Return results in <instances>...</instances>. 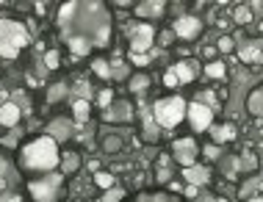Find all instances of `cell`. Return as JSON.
<instances>
[{
	"instance_id": "1",
	"label": "cell",
	"mask_w": 263,
	"mask_h": 202,
	"mask_svg": "<svg viewBox=\"0 0 263 202\" xmlns=\"http://www.w3.org/2000/svg\"><path fill=\"white\" fill-rule=\"evenodd\" d=\"M61 155H59V144L53 136H39L31 144H25L20 153V163L31 172H53L59 167Z\"/></svg>"
},
{
	"instance_id": "2",
	"label": "cell",
	"mask_w": 263,
	"mask_h": 202,
	"mask_svg": "<svg viewBox=\"0 0 263 202\" xmlns=\"http://www.w3.org/2000/svg\"><path fill=\"white\" fill-rule=\"evenodd\" d=\"M186 108L189 103L183 97H161V100H155V105H153V114H155V122H158L161 127H177L183 119H186Z\"/></svg>"
},
{
	"instance_id": "3",
	"label": "cell",
	"mask_w": 263,
	"mask_h": 202,
	"mask_svg": "<svg viewBox=\"0 0 263 202\" xmlns=\"http://www.w3.org/2000/svg\"><path fill=\"white\" fill-rule=\"evenodd\" d=\"M28 42H31V36L20 23L0 20V56L3 59H17L20 47H25Z\"/></svg>"
},
{
	"instance_id": "4",
	"label": "cell",
	"mask_w": 263,
	"mask_h": 202,
	"mask_svg": "<svg viewBox=\"0 0 263 202\" xmlns=\"http://www.w3.org/2000/svg\"><path fill=\"white\" fill-rule=\"evenodd\" d=\"M155 45V31L153 25L139 23L130 28V53H150Z\"/></svg>"
},
{
	"instance_id": "5",
	"label": "cell",
	"mask_w": 263,
	"mask_h": 202,
	"mask_svg": "<svg viewBox=\"0 0 263 202\" xmlns=\"http://www.w3.org/2000/svg\"><path fill=\"white\" fill-rule=\"evenodd\" d=\"M172 155L175 161L180 163L183 169L191 167V163H197V155H200V147H197V141L191 139V136H183V139H177L172 144Z\"/></svg>"
},
{
	"instance_id": "6",
	"label": "cell",
	"mask_w": 263,
	"mask_h": 202,
	"mask_svg": "<svg viewBox=\"0 0 263 202\" xmlns=\"http://www.w3.org/2000/svg\"><path fill=\"white\" fill-rule=\"evenodd\" d=\"M186 117L191 122V127L202 133V131H208L211 122H213V108L200 103V100H194V103H189V108H186Z\"/></svg>"
},
{
	"instance_id": "7",
	"label": "cell",
	"mask_w": 263,
	"mask_h": 202,
	"mask_svg": "<svg viewBox=\"0 0 263 202\" xmlns=\"http://www.w3.org/2000/svg\"><path fill=\"white\" fill-rule=\"evenodd\" d=\"M200 31H202V23L194 14H183V17H177L175 25H172L175 39H183V42H194L197 36H200Z\"/></svg>"
},
{
	"instance_id": "8",
	"label": "cell",
	"mask_w": 263,
	"mask_h": 202,
	"mask_svg": "<svg viewBox=\"0 0 263 202\" xmlns=\"http://www.w3.org/2000/svg\"><path fill=\"white\" fill-rule=\"evenodd\" d=\"M183 177L189 180V186H208L211 183V169L205 167V163H191V167L183 169Z\"/></svg>"
},
{
	"instance_id": "9",
	"label": "cell",
	"mask_w": 263,
	"mask_h": 202,
	"mask_svg": "<svg viewBox=\"0 0 263 202\" xmlns=\"http://www.w3.org/2000/svg\"><path fill=\"white\" fill-rule=\"evenodd\" d=\"M59 186V177H50V180H33L31 183V194L36 202H53V189Z\"/></svg>"
},
{
	"instance_id": "10",
	"label": "cell",
	"mask_w": 263,
	"mask_h": 202,
	"mask_svg": "<svg viewBox=\"0 0 263 202\" xmlns=\"http://www.w3.org/2000/svg\"><path fill=\"white\" fill-rule=\"evenodd\" d=\"M238 61L241 64H263V42H258V45H244L238 50Z\"/></svg>"
},
{
	"instance_id": "11",
	"label": "cell",
	"mask_w": 263,
	"mask_h": 202,
	"mask_svg": "<svg viewBox=\"0 0 263 202\" xmlns=\"http://www.w3.org/2000/svg\"><path fill=\"white\" fill-rule=\"evenodd\" d=\"M17 122H20V105L17 103L0 105V127H14Z\"/></svg>"
},
{
	"instance_id": "12",
	"label": "cell",
	"mask_w": 263,
	"mask_h": 202,
	"mask_svg": "<svg viewBox=\"0 0 263 202\" xmlns=\"http://www.w3.org/2000/svg\"><path fill=\"white\" fill-rule=\"evenodd\" d=\"M247 111H250L252 117L263 119V83L258 86V89L250 91V97H247Z\"/></svg>"
},
{
	"instance_id": "13",
	"label": "cell",
	"mask_w": 263,
	"mask_h": 202,
	"mask_svg": "<svg viewBox=\"0 0 263 202\" xmlns=\"http://www.w3.org/2000/svg\"><path fill=\"white\" fill-rule=\"evenodd\" d=\"M233 23H236V25H250V23H252V9H250V3L233 6Z\"/></svg>"
},
{
	"instance_id": "14",
	"label": "cell",
	"mask_w": 263,
	"mask_h": 202,
	"mask_svg": "<svg viewBox=\"0 0 263 202\" xmlns=\"http://www.w3.org/2000/svg\"><path fill=\"white\" fill-rule=\"evenodd\" d=\"M236 136H238V127L230 125V122H227V125L213 127V139H216V141H233Z\"/></svg>"
},
{
	"instance_id": "15",
	"label": "cell",
	"mask_w": 263,
	"mask_h": 202,
	"mask_svg": "<svg viewBox=\"0 0 263 202\" xmlns=\"http://www.w3.org/2000/svg\"><path fill=\"white\" fill-rule=\"evenodd\" d=\"M172 72H175V78H177V83H183V86H186V83H191V81H194V69H191V67H189V64H186V61H180V64H175V67H172Z\"/></svg>"
},
{
	"instance_id": "16",
	"label": "cell",
	"mask_w": 263,
	"mask_h": 202,
	"mask_svg": "<svg viewBox=\"0 0 263 202\" xmlns=\"http://www.w3.org/2000/svg\"><path fill=\"white\" fill-rule=\"evenodd\" d=\"M205 75L213 78V81H222V78L227 75V67H224V61H219V59H213L205 64Z\"/></svg>"
},
{
	"instance_id": "17",
	"label": "cell",
	"mask_w": 263,
	"mask_h": 202,
	"mask_svg": "<svg viewBox=\"0 0 263 202\" xmlns=\"http://www.w3.org/2000/svg\"><path fill=\"white\" fill-rule=\"evenodd\" d=\"M72 111H75V119H89V114H91V103L86 97H78L75 103H72Z\"/></svg>"
},
{
	"instance_id": "18",
	"label": "cell",
	"mask_w": 263,
	"mask_h": 202,
	"mask_svg": "<svg viewBox=\"0 0 263 202\" xmlns=\"http://www.w3.org/2000/svg\"><path fill=\"white\" fill-rule=\"evenodd\" d=\"M89 45H91V42L86 39V36H69V47H72L75 56H86L89 53Z\"/></svg>"
},
{
	"instance_id": "19",
	"label": "cell",
	"mask_w": 263,
	"mask_h": 202,
	"mask_svg": "<svg viewBox=\"0 0 263 202\" xmlns=\"http://www.w3.org/2000/svg\"><path fill=\"white\" fill-rule=\"evenodd\" d=\"M95 186L97 189H114V186H117V177L111 175V172H95Z\"/></svg>"
},
{
	"instance_id": "20",
	"label": "cell",
	"mask_w": 263,
	"mask_h": 202,
	"mask_svg": "<svg viewBox=\"0 0 263 202\" xmlns=\"http://www.w3.org/2000/svg\"><path fill=\"white\" fill-rule=\"evenodd\" d=\"M111 42V25L105 23V25H100L95 31V39H91V45H97V47H105Z\"/></svg>"
},
{
	"instance_id": "21",
	"label": "cell",
	"mask_w": 263,
	"mask_h": 202,
	"mask_svg": "<svg viewBox=\"0 0 263 202\" xmlns=\"http://www.w3.org/2000/svg\"><path fill=\"white\" fill-rule=\"evenodd\" d=\"M147 86H150V78H147L144 72H136V75L127 81V89H130V91H144Z\"/></svg>"
},
{
	"instance_id": "22",
	"label": "cell",
	"mask_w": 263,
	"mask_h": 202,
	"mask_svg": "<svg viewBox=\"0 0 263 202\" xmlns=\"http://www.w3.org/2000/svg\"><path fill=\"white\" fill-rule=\"evenodd\" d=\"M103 150L105 153H111V155H117L119 150H122V139H119V136H103Z\"/></svg>"
},
{
	"instance_id": "23",
	"label": "cell",
	"mask_w": 263,
	"mask_h": 202,
	"mask_svg": "<svg viewBox=\"0 0 263 202\" xmlns=\"http://www.w3.org/2000/svg\"><path fill=\"white\" fill-rule=\"evenodd\" d=\"M81 9V3H67V6H61V11H59V23L61 25H67L69 20L75 17V11Z\"/></svg>"
},
{
	"instance_id": "24",
	"label": "cell",
	"mask_w": 263,
	"mask_h": 202,
	"mask_svg": "<svg viewBox=\"0 0 263 202\" xmlns=\"http://www.w3.org/2000/svg\"><path fill=\"white\" fill-rule=\"evenodd\" d=\"M216 50H219L222 56L233 53V50H236V39H233V36H227V33H222V36H219V45H216Z\"/></svg>"
},
{
	"instance_id": "25",
	"label": "cell",
	"mask_w": 263,
	"mask_h": 202,
	"mask_svg": "<svg viewBox=\"0 0 263 202\" xmlns=\"http://www.w3.org/2000/svg\"><path fill=\"white\" fill-rule=\"evenodd\" d=\"M78 163H81V158H78L75 153H67L61 158V172H64V175H69V172H75Z\"/></svg>"
},
{
	"instance_id": "26",
	"label": "cell",
	"mask_w": 263,
	"mask_h": 202,
	"mask_svg": "<svg viewBox=\"0 0 263 202\" xmlns=\"http://www.w3.org/2000/svg\"><path fill=\"white\" fill-rule=\"evenodd\" d=\"M91 69H95L100 78H111V67H108V61H105V59H95V61H91Z\"/></svg>"
},
{
	"instance_id": "27",
	"label": "cell",
	"mask_w": 263,
	"mask_h": 202,
	"mask_svg": "<svg viewBox=\"0 0 263 202\" xmlns=\"http://www.w3.org/2000/svg\"><path fill=\"white\" fill-rule=\"evenodd\" d=\"M45 67H47V69H59V67H61L59 50H47V53H45Z\"/></svg>"
},
{
	"instance_id": "28",
	"label": "cell",
	"mask_w": 263,
	"mask_h": 202,
	"mask_svg": "<svg viewBox=\"0 0 263 202\" xmlns=\"http://www.w3.org/2000/svg\"><path fill=\"white\" fill-rule=\"evenodd\" d=\"M127 59H130L133 67H139V69H144L147 64H150V56L147 53H127Z\"/></svg>"
},
{
	"instance_id": "29",
	"label": "cell",
	"mask_w": 263,
	"mask_h": 202,
	"mask_svg": "<svg viewBox=\"0 0 263 202\" xmlns=\"http://www.w3.org/2000/svg\"><path fill=\"white\" fill-rule=\"evenodd\" d=\"M158 45H161V47H172V45H175V33H172V28H163V31L158 33Z\"/></svg>"
},
{
	"instance_id": "30",
	"label": "cell",
	"mask_w": 263,
	"mask_h": 202,
	"mask_svg": "<svg viewBox=\"0 0 263 202\" xmlns=\"http://www.w3.org/2000/svg\"><path fill=\"white\" fill-rule=\"evenodd\" d=\"M97 105H100V108H111L114 105V91L111 89H103L100 95H97Z\"/></svg>"
},
{
	"instance_id": "31",
	"label": "cell",
	"mask_w": 263,
	"mask_h": 202,
	"mask_svg": "<svg viewBox=\"0 0 263 202\" xmlns=\"http://www.w3.org/2000/svg\"><path fill=\"white\" fill-rule=\"evenodd\" d=\"M64 95H67V86L59 83V86H53V89H50V95H47V100H50V103H59V100H61Z\"/></svg>"
},
{
	"instance_id": "32",
	"label": "cell",
	"mask_w": 263,
	"mask_h": 202,
	"mask_svg": "<svg viewBox=\"0 0 263 202\" xmlns=\"http://www.w3.org/2000/svg\"><path fill=\"white\" fill-rule=\"evenodd\" d=\"M163 86H166V89H177V78H175L172 69H166V75H163Z\"/></svg>"
},
{
	"instance_id": "33",
	"label": "cell",
	"mask_w": 263,
	"mask_h": 202,
	"mask_svg": "<svg viewBox=\"0 0 263 202\" xmlns=\"http://www.w3.org/2000/svg\"><path fill=\"white\" fill-rule=\"evenodd\" d=\"M202 155L213 161V158H219V147H216V144H205V147H202Z\"/></svg>"
},
{
	"instance_id": "34",
	"label": "cell",
	"mask_w": 263,
	"mask_h": 202,
	"mask_svg": "<svg viewBox=\"0 0 263 202\" xmlns=\"http://www.w3.org/2000/svg\"><path fill=\"white\" fill-rule=\"evenodd\" d=\"M119 197H122V191H119L117 186H114V189H111V191H108V194H105V197H103V202H117Z\"/></svg>"
},
{
	"instance_id": "35",
	"label": "cell",
	"mask_w": 263,
	"mask_h": 202,
	"mask_svg": "<svg viewBox=\"0 0 263 202\" xmlns=\"http://www.w3.org/2000/svg\"><path fill=\"white\" fill-rule=\"evenodd\" d=\"M227 97H230V91H227V89H224V86H222V89H219V91H216V100H219V103H224V100H227Z\"/></svg>"
},
{
	"instance_id": "36",
	"label": "cell",
	"mask_w": 263,
	"mask_h": 202,
	"mask_svg": "<svg viewBox=\"0 0 263 202\" xmlns=\"http://www.w3.org/2000/svg\"><path fill=\"white\" fill-rule=\"evenodd\" d=\"M202 56H205V59H211V61H213V56H216V50H213V47H205V50H202Z\"/></svg>"
},
{
	"instance_id": "37",
	"label": "cell",
	"mask_w": 263,
	"mask_h": 202,
	"mask_svg": "<svg viewBox=\"0 0 263 202\" xmlns=\"http://www.w3.org/2000/svg\"><path fill=\"white\" fill-rule=\"evenodd\" d=\"M89 169L91 172H100V161H89Z\"/></svg>"
},
{
	"instance_id": "38",
	"label": "cell",
	"mask_w": 263,
	"mask_h": 202,
	"mask_svg": "<svg viewBox=\"0 0 263 202\" xmlns=\"http://www.w3.org/2000/svg\"><path fill=\"white\" fill-rule=\"evenodd\" d=\"M247 202H263V197H250V199H247Z\"/></svg>"
},
{
	"instance_id": "39",
	"label": "cell",
	"mask_w": 263,
	"mask_h": 202,
	"mask_svg": "<svg viewBox=\"0 0 263 202\" xmlns=\"http://www.w3.org/2000/svg\"><path fill=\"white\" fill-rule=\"evenodd\" d=\"M3 189H6V180H3V177H0V191H3Z\"/></svg>"
},
{
	"instance_id": "40",
	"label": "cell",
	"mask_w": 263,
	"mask_h": 202,
	"mask_svg": "<svg viewBox=\"0 0 263 202\" xmlns=\"http://www.w3.org/2000/svg\"><path fill=\"white\" fill-rule=\"evenodd\" d=\"M258 31H260V33H263V20H260V23H258Z\"/></svg>"
},
{
	"instance_id": "41",
	"label": "cell",
	"mask_w": 263,
	"mask_h": 202,
	"mask_svg": "<svg viewBox=\"0 0 263 202\" xmlns=\"http://www.w3.org/2000/svg\"><path fill=\"white\" fill-rule=\"evenodd\" d=\"M216 202H230V199H224V197H219V199H216Z\"/></svg>"
}]
</instances>
